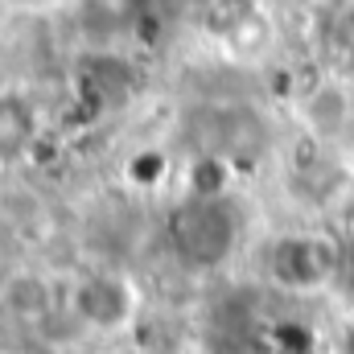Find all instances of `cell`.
<instances>
[{"instance_id": "6da1fadb", "label": "cell", "mask_w": 354, "mask_h": 354, "mask_svg": "<svg viewBox=\"0 0 354 354\" xmlns=\"http://www.w3.org/2000/svg\"><path fill=\"white\" fill-rule=\"evenodd\" d=\"M243 239V214L227 189H194L169 210V252L189 272L231 264Z\"/></svg>"}, {"instance_id": "7a4b0ae2", "label": "cell", "mask_w": 354, "mask_h": 354, "mask_svg": "<svg viewBox=\"0 0 354 354\" xmlns=\"http://www.w3.org/2000/svg\"><path fill=\"white\" fill-rule=\"evenodd\" d=\"M62 313L95 338H124L145 313V292L132 272L111 264L87 268L62 292Z\"/></svg>"}, {"instance_id": "3957f363", "label": "cell", "mask_w": 354, "mask_h": 354, "mask_svg": "<svg viewBox=\"0 0 354 354\" xmlns=\"http://www.w3.org/2000/svg\"><path fill=\"white\" fill-rule=\"evenodd\" d=\"M338 264H342V252H338L330 239L309 235V231L284 235V239L272 248V256H268L272 280L284 284V288H292V292H305V288L330 280V272Z\"/></svg>"}, {"instance_id": "277c9868", "label": "cell", "mask_w": 354, "mask_h": 354, "mask_svg": "<svg viewBox=\"0 0 354 354\" xmlns=\"http://www.w3.org/2000/svg\"><path fill=\"white\" fill-rule=\"evenodd\" d=\"M301 124L313 140L334 145L354 124V91L346 75H322L313 87L301 95Z\"/></svg>"}, {"instance_id": "5b68a950", "label": "cell", "mask_w": 354, "mask_h": 354, "mask_svg": "<svg viewBox=\"0 0 354 354\" xmlns=\"http://www.w3.org/2000/svg\"><path fill=\"white\" fill-rule=\"evenodd\" d=\"M62 309V292L37 268H12L0 276V313L21 326H41Z\"/></svg>"}, {"instance_id": "8992f818", "label": "cell", "mask_w": 354, "mask_h": 354, "mask_svg": "<svg viewBox=\"0 0 354 354\" xmlns=\"http://www.w3.org/2000/svg\"><path fill=\"white\" fill-rule=\"evenodd\" d=\"M41 136V107L29 91H0V165L21 161Z\"/></svg>"}]
</instances>
